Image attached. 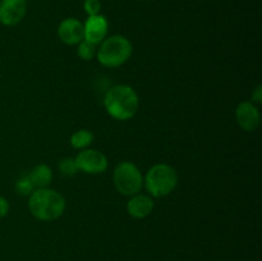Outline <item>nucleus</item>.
<instances>
[{"instance_id":"nucleus-1","label":"nucleus","mask_w":262,"mask_h":261,"mask_svg":"<svg viewBox=\"0 0 262 261\" xmlns=\"http://www.w3.org/2000/svg\"><path fill=\"white\" fill-rule=\"evenodd\" d=\"M104 106L107 114L117 120H129L140 109V99L128 84H115L104 96Z\"/></svg>"},{"instance_id":"nucleus-2","label":"nucleus","mask_w":262,"mask_h":261,"mask_svg":"<svg viewBox=\"0 0 262 261\" xmlns=\"http://www.w3.org/2000/svg\"><path fill=\"white\" fill-rule=\"evenodd\" d=\"M67 207L63 194L51 188L35 189L28 196V210L40 222H53L64 214Z\"/></svg>"},{"instance_id":"nucleus-3","label":"nucleus","mask_w":262,"mask_h":261,"mask_svg":"<svg viewBox=\"0 0 262 261\" xmlns=\"http://www.w3.org/2000/svg\"><path fill=\"white\" fill-rule=\"evenodd\" d=\"M132 53L133 46L130 41L122 35H114L100 44L96 58L106 68H118L129 60Z\"/></svg>"},{"instance_id":"nucleus-4","label":"nucleus","mask_w":262,"mask_h":261,"mask_svg":"<svg viewBox=\"0 0 262 261\" xmlns=\"http://www.w3.org/2000/svg\"><path fill=\"white\" fill-rule=\"evenodd\" d=\"M178 184V174L173 166L168 164H155L143 177V186L150 196L165 197L176 189Z\"/></svg>"},{"instance_id":"nucleus-5","label":"nucleus","mask_w":262,"mask_h":261,"mask_svg":"<svg viewBox=\"0 0 262 261\" xmlns=\"http://www.w3.org/2000/svg\"><path fill=\"white\" fill-rule=\"evenodd\" d=\"M113 182L115 189L123 196L130 197L140 193L143 187V176L137 165L130 161H122L118 164L113 173Z\"/></svg>"},{"instance_id":"nucleus-6","label":"nucleus","mask_w":262,"mask_h":261,"mask_svg":"<svg viewBox=\"0 0 262 261\" xmlns=\"http://www.w3.org/2000/svg\"><path fill=\"white\" fill-rule=\"evenodd\" d=\"M78 171L86 174H101L107 169L109 161L101 151L94 148H84L74 158Z\"/></svg>"},{"instance_id":"nucleus-7","label":"nucleus","mask_w":262,"mask_h":261,"mask_svg":"<svg viewBox=\"0 0 262 261\" xmlns=\"http://www.w3.org/2000/svg\"><path fill=\"white\" fill-rule=\"evenodd\" d=\"M27 14V0H0V23L5 27L19 25Z\"/></svg>"},{"instance_id":"nucleus-8","label":"nucleus","mask_w":262,"mask_h":261,"mask_svg":"<svg viewBox=\"0 0 262 261\" xmlns=\"http://www.w3.org/2000/svg\"><path fill=\"white\" fill-rule=\"evenodd\" d=\"M235 120L241 129L246 132H255L261 123V115L257 106L252 101L239 102L235 109Z\"/></svg>"},{"instance_id":"nucleus-9","label":"nucleus","mask_w":262,"mask_h":261,"mask_svg":"<svg viewBox=\"0 0 262 261\" xmlns=\"http://www.w3.org/2000/svg\"><path fill=\"white\" fill-rule=\"evenodd\" d=\"M58 37L66 45H78L84 40L83 23L76 18H66L58 26Z\"/></svg>"},{"instance_id":"nucleus-10","label":"nucleus","mask_w":262,"mask_h":261,"mask_svg":"<svg viewBox=\"0 0 262 261\" xmlns=\"http://www.w3.org/2000/svg\"><path fill=\"white\" fill-rule=\"evenodd\" d=\"M84 40L99 45L106 38L107 30H109V22L106 17L102 14L90 15L83 23Z\"/></svg>"},{"instance_id":"nucleus-11","label":"nucleus","mask_w":262,"mask_h":261,"mask_svg":"<svg viewBox=\"0 0 262 261\" xmlns=\"http://www.w3.org/2000/svg\"><path fill=\"white\" fill-rule=\"evenodd\" d=\"M154 211V200L150 194L136 193L127 202V212L135 219H145Z\"/></svg>"},{"instance_id":"nucleus-12","label":"nucleus","mask_w":262,"mask_h":261,"mask_svg":"<svg viewBox=\"0 0 262 261\" xmlns=\"http://www.w3.org/2000/svg\"><path fill=\"white\" fill-rule=\"evenodd\" d=\"M28 178H30L35 189L48 188L53 182V170L46 164H38V165L33 166L32 170L28 174Z\"/></svg>"},{"instance_id":"nucleus-13","label":"nucleus","mask_w":262,"mask_h":261,"mask_svg":"<svg viewBox=\"0 0 262 261\" xmlns=\"http://www.w3.org/2000/svg\"><path fill=\"white\" fill-rule=\"evenodd\" d=\"M71 146L76 150H84L89 148L94 142V133L89 129H78L71 136Z\"/></svg>"},{"instance_id":"nucleus-14","label":"nucleus","mask_w":262,"mask_h":261,"mask_svg":"<svg viewBox=\"0 0 262 261\" xmlns=\"http://www.w3.org/2000/svg\"><path fill=\"white\" fill-rule=\"evenodd\" d=\"M77 46H78L77 54H78L82 60H92L96 56L97 45H95V44L90 42L87 40H82Z\"/></svg>"},{"instance_id":"nucleus-15","label":"nucleus","mask_w":262,"mask_h":261,"mask_svg":"<svg viewBox=\"0 0 262 261\" xmlns=\"http://www.w3.org/2000/svg\"><path fill=\"white\" fill-rule=\"evenodd\" d=\"M58 169L61 176L64 177H73L78 173V169H77L76 161L73 158L61 159L58 164Z\"/></svg>"},{"instance_id":"nucleus-16","label":"nucleus","mask_w":262,"mask_h":261,"mask_svg":"<svg viewBox=\"0 0 262 261\" xmlns=\"http://www.w3.org/2000/svg\"><path fill=\"white\" fill-rule=\"evenodd\" d=\"M15 192L20 196H30L33 191H35V187L31 183L28 176L20 177L17 182H15Z\"/></svg>"},{"instance_id":"nucleus-17","label":"nucleus","mask_w":262,"mask_h":261,"mask_svg":"<svg viewBox=\"0 0 262 261\" xmlns=\"http://www.w3.org/2000/svg\"><path fill=\"white\" fill-rule=\"evenodd\" d=\"M83 10L89 15H96L101 12V2L100 0H84Z\"/></svg>"},{"instance_id":"nucleus-18","label":"nucleus","mask_w":262,"mask_h":261,"mask_svg":"<svg viewBox=\"0 0 262 261\" xmlns=\"http://www.w3.org/2000/svg\"><path fill=\"white\" fill-rule=\"evenodd\" d=\"M9 202H8V200L5 199V197L0 196V219H3V217H5L8 215V212H9Z\"/></svg>"},{"instance_id":"nucleus-19","label":"nucleus","mask_w":262,"mask_h":261,"mask_svg":"<svg viewBox=\"0 0 262 261\" xmlns=\"http://www.w3.org/2000/svg\"><path fill=\"white\" fill-rule=\"evenodd\" d=\"M261 101H262V86L261 84H258L252 94V102L253 104H255V102L260 104Z\"/></svg>"}]
</instances>
